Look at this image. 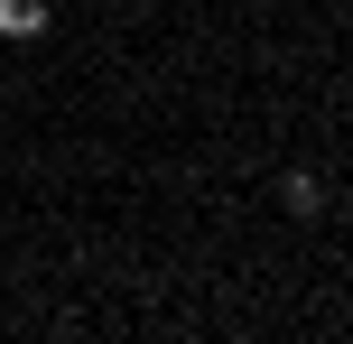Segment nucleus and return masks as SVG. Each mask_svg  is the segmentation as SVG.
<instances>
[{"mask_svg":"<svg viewBox=\"0 0 353 344\" xmlns=\"http://www.w3.org/2000/svg\"><path fill=\"white\" fill-rule=\"evenodd\" d=\"M0 37H19V47L47 37V0H0Z\"/></svg>","mask_w":353,"mask_h":344,"instance_id":"nucleus-1","label":"nucleus"},{"mask_svg":"<svg viewBox=\"0 0 353 344\" xmlns=\"http://www.w3.org/2000/svg\"><path fill=\"white\" fill-rule=\"evenodd\" d=\"M279 196H288V214H325V186H316V177H288Z\"/></svg>","mask_w":353,"mask_h":344,"instance_id":"nucleus-2","label":"nucleus"}]
</instances>
